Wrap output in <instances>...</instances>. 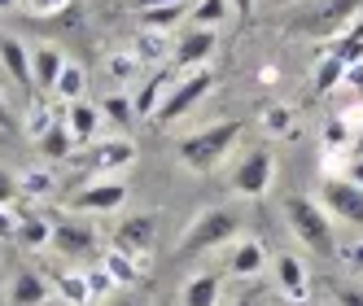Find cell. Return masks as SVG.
<instances>
[{
    "label": "cell",
    "instance_id": "1",
    "mask_svg": "<svg viewBox=\"0 0 363 306\" xmlns=\"http://www.w3.org/2000/svg\"><path fill=\"white\" fill-rule=\"evenodd\" d=\"M237 136H241V123L232 118V123H215V127H206V132H197V136H189V140H179V162H184L189 171H215L219 162H223V153L237 144Z\"/></svg>",
    "mask_w": 363,
    "mask_h": 306
},
{
    "label": "cell",
    "instance_id": "2",
    "mask_svg": "<svg viewBox=\"0 0 363 306\" xmlns=\"http://www.w3.org/2000/svg\"><path fill=\"white\" fill-rule=\"evenodd\" d=\"M284 219H289V227L298 232V241L306 249H315L320 259H333V254H337V245H333V223L320 210V201H311V197H284Z\"/></svg>",
    "mask_w": 363,
    "mask_h": 306
},
{
    "label": "cell",
    "instance_id": "3",
    "mask_svg": "<svg viewBox=\"0 0 363 306\" xmlns=\"http://www.w3.org/2000/svg\"><path fill=\"white\" fill-rule=\"evenodd\" d=\"M354 13H363V0H315L311 9H302L294 18V31L311 35V40H324V35H337L346 31Z\"/></svg>",
    "mask_w": 363,
    "mask_h": 306
},
{
    "label": "cell",
    "instance_id": "4",
    "mask_svg": "<svg viewBox=\"0 0 363 306\" xmlns=\"http://www.w3.org/2000/svg\"><path fill=\"white\" fill-rule=\"evenodd\" d=\"M237 227L241 223H237V215H232V210H201L189 223V232H184V241H179V249H184V254H206V249L232 241V237H237Z\"/></svg>",
    "mask_w": 363,
    "mask_h": 306
},
{
    "label": "cell",
    "instance_id": "5",
    "mask_svg": "<svg viewBox=\"0 0 363 306\" xmlns=\"http://www.w3.org/2000/svg\"><path fill=\"white\" fill-rule=\"evenodd\" d=\"M211 88H215V74L206 70V66H201V70H193L189 79L171 84V92L162 96V106L153 110V123H158V127H167L171 118H179L184 110H193V106H197V101H201L206 92H211Z\"/></svg>",
    "mask_w": 363,
    "mask_h": 306
},
{
    "label": "cell",
    "instance_id": "6",
    "mask_svg": "<svg viewBox=\"0 0 363 306\" xmlns=\"http://www.w3.org/2000/svg\"><path fill=\"white\" fill-rule=\"evenodd\" d=\"M70 206L79 210V215H114V210L127 206V184L123 180H96L84 193H74Z\"/></svg>",
    "mask_w": 363,
    "mask_h": 306
},
{
    "label": "cell",
    "instance_id": "7",
    "mask_svg": "<svg viewBox=\"0 0 363 306\" xmlns=\"http://www.w3.org/2000/svg\"><path fill=\"white\" fill-rule=\"evenodd\" d=\"M272 171H276L272 149H250V158L237 166V180H232V188H237L241 197H263V193L272 188Z\"/></svg>",
    "mask_w": 363,
    "mask_h": 306
},
{
    "label": "cell",
    "instance_id": "8",
    "mask_svg": "<svg viewBox=\"0 0 363 306\" xmlns=\"http://www.w3.org/2000/svg\"><path fill=\"white\" fill-rule=\"evenodd\" d=\"M153 241H158V215H132L114 227V245L123 254H132V259H145Z\"/></svg>",
    "mask_w": 363,
    "mask_h": 306
},
{
    "label": "cell",
    "instance_id": "9",
    "mask_svg": "<svg viewBox=\"0 0 363 306\" xmlns=\"http://www.w3.org/2000/svg\"><path fill=\"white\" fill-rule=\"evenodd\" d=\"M320 197H324V206H328L337 219L363 223V188H359V184H350V180H324Z\"/></svg>",
    "mask_w": 363,
    "mask_h": 306
},
{
    "label": "cell",
    "instance_id": "10",
    "mask_svg": "<svg viewBox=\"0 0 363 306\" xmlns=\"http://www.w3.org/2000/svg\"><path fill=\"white\" fill-rule=\"evenodd\" d=\"M92 171L101 175V180H114L118 171H127L136 162V144L132 140H106V144H96V153H92Z\"/></svg>",
    "mask_w": 363,
    "mask_h": 306
},
{
    "label": "cell",
    "instance_id": "11",
    "mask_svg": "<svg viewBox=\"0 0 363 306\" xmlns=\"http://www.w3.org/2000/svg\"><path fill=\"white\" fill-rule=\"evenodd\" d=\"M0 62H5L9 79H13L22 92H31V88H35V79H31V53H27V44H22V40L0 35Z\"/></svg>",
    "mask_w": 363,
    "mask_h": 306
},
{
    "label": "cell",
    "instance_id": "12",
    "mask_svg": "<svg viewBox=\"0 0 363 306\" xmlns=\"http://www.w3.org/2000/svg\"><path fill=\"white\" fill-rule=\"evenodd\" d=\"M62 66H66V57H62L57 44H40V48H31V79H35L40 88H53L57 74H62Z\"/></svg>",
    "mask_w": 363,
    "mask_h": 306
},
{
    "label": "cell",
    "instance_id": "13",
    "mask_svg": "<svg viewBox=\"0 0 363 306\" xmlns=\"http://www.w3.org/2000/svg\"><path fill=\"white\" fill-rule=\"evenodd\" d=\"M96 127H101V110L84 106V101H74L70 114H66V132H70L74 149H79V144H92V140H96Z\"/></svg>",
    "mask_w": 363,
    "mask_h": 306
},
{
    "label": "cell",
    "instance_id": "14",
    "mask_svg": "<svg viewBox=\"0 0 363 306\" xmlns=\"http://www.w3.org/2000/svg\"><path fill=\"white\" fill-rule=\"evenodd\" d=\"M211 53H215V31H193V35L179 40V48H175V70L201 66Z\"/></svg>",
    "mask_w": 363,
    "mask_h": 306
},
{
    "label": "cell",
    "instance_id": "15",
    "mask_svg": "<svg viewBox=\"0 0 363 306\" xmlns=\"http://www.w3.org/2000/svg\"><path fill=\"white\" fill-rule=\"evenodd\" d=\"M53 245L62 259H84V254L92 249V232L84 223H57L53 227Z\"/></svg>",
    "mask_w": 363,
    "mask_h": 306
},
{
    "label": "cell",
    "instance_id": "16",
    "mask_svg": "<svg viewBox=\"0 0 363 306\" xmlns=\"http://www.w3.org/2000/svg\"><path fill=\"white\" fill-rule=\"evenodd\" d=\"M171 92V70H162V74H153V79L132 96V114H140V118H153V110L162 106V96Z\"/></svg>",
    "mask_w": 363,
    "mask_h": 306
},
{
    "label": "cell",
    "instance_id": "17",
    "mask_svg": "<svg viewBox=\"0 0 363 306\" xmlns=\"http://www.w3.org/2000/svg\"><path fill=\"white\" fill-rule=\"evenodd\" d=\"M219 293H223V280L215 271H201L184 285V306H219Z\"/></svg>",
    "mask_w": 363,
    "mask_h": 306
},
{
    "label": "cell",
    "instance_id": "18",
    "mask_svg": "<svg viewBox=\"0 0 363 306\" xmlns=\"http://www.w3.org/2000/svg\"><path fill=\"white\" fill-rule=\"evenodd\" d=\"M267 267V254H263V245L258 241H241L237 249H232V259H228V271L232 276H258Z\"/></svg>",
    "mask_w": 363,
    "mask_h": 306
},
{
    "label": "cell",
    "instance_id": "19",
    "mask_svg": "<svg viewBox=\"0 0 363 306\" xmlns=\"http://www.w3.org/2000/svg\"><path fill=\"white\" fill-rule=\"evenodd\" d=\"M276 280H280L284 298H306V271H302V263L294 254H280L276 259Z\"/></svg>",
    "mask_w": 363,
    "mask_h": 306
},
{
    "label": "cell",
    "instance_id": "20",
    "mask_svg": "<svg viewBox=\"0 0 363 306\" xmlns=\"http://www.w3.org/2000/svg\"><path fill=\"white\" fill-rule=\"evenodd\" d=\"M48 302V280L35 271H22L13 280V306H44Z\"/></svg>",
    "mask_w": 363,
    "mask_h": 306
},
{
    "label": "cell",
    "instance_id": "21",
    "mask_svg": "<svg viewBox=\"0 0 363 306\" xmlns=\"http://www.w3.org/2000/svg\"><path fill=\"white\" fill-rule=\"evenodd\" d=\"M342 74H346V62L333 57V53H324V57L315 62V70H311V88L324 96V92H333L337 84H342Z\"/></svg>",
    "mask_w": 363,
    "mask_h": 306
},
{
    "label": "cell",
    "instance_id": "22",
    "mask_svg": "<svg viewBox=\"0 0 363 306\" xmlns=\"http://www.w3.org/2000/svg\"><path fill=\"white\" fill-rule=\"evenodd\" d=\"M101 263H106V271L114 276V285H118V289H123V285H136V280H140V267H136V259H132V254H123L118 245H110V254H106Z\"/></svg>",
    "mask_w": 363,
    "mask_h": 306
},
{
    "label": "cell",
    "instance_id": "23",
    "mask_svg": "<svg viewBox=\"0 0 363 306\" xmlns=\"http://www.w3.org/2000/svg\"><path fill=\"white\" fill-rule=\"evenodd\" d=\"M179 18H189V5H153V9H140L145 31H171Z\"/></svg>",
    "mask_w": 363,
    "mask_h": 306
},
{
    "label": "cell",
    "instance_id": "24",
    "mask_svg": "<svg viewBox=\"0 0 363 306\" xmlns=\"http://www.w3.org/2000/svg\"><path fill=\"white\" fill-rule=\"evenodd\" d=\"M53 289H57V298H62V302H70V306H88V302H92V293H88V280H84V276L57 271V276H53Z\"/></svg>",
    "mask_w": 363,
    "mask_h": 306
},
{
    "label": "cell",
    "instance_id": "25",
    "mask_svg": "<svg viewBox=\"0 0 363 306\" xmlns=\"http://www.w3.org/2000/svg\"><path fill=\"white\" fill-rule=\"evenodd\" d=\"M84 84H88V79H84V66L66 62V66H62V74H57V84H53V92L74 106V101H79V92H84Z\"/></svg>",
    "mask_w": 363,
    "mask_h": 306
},
{
    "label": "cell",
    "instance_id": "26",
    "mask_svg": "<svg viewBox=\"0 0 363 306\" xmlns=\"http://www.w3.org/2000/svg\"><path fill=\"white\" fill-rule=\"evenodd\" d=\"M35 144H40V153H44V158H66V153L74 149V140H70V132H66V123H57L53 132H44Z\"/></svg>",
    "mask_w": 363,
    "mask_h": 306
},
{
    "label": "cell",
    "instance_id": "27",
    "mask_svg": "<svg viewBox=\"0 0 363 306\" xmlns=\"http://www.w3.org/2000/svg\"><path fill=\"white\" fill-rule=\"evenodd\" d=\"M106 70H110V79L132 84L136 74H140V57H136V53H110V57H106Z\"/></svg>",
    "mask_w": 363,
    "mask_h": 306
},
{
    "label": "cell",
    "instance_id": "28",
    "mask_svg": "<svg viewBox=\"0 0 363 306\" xmlns=\"http://www.w3.org/2000/svg\"><path fill=\"white\" fill-rule=\"evenodd\" d=\"M223 13H228L223 0H197V9H193L189 18L197 22V31H215L219 22H223Z\"/></svg>",
    "mask_w": 363,
    "mask_h": 306
},
{
    "label": "cell",
    "instance_id": "29",
    "mask_svg": "<svg viewBox=\"0 0 363 306\" xmlns=\"http://www.w3.org/2000/svg\"><path fill=\"white\" fill-rule=\"evenodd\" d=\"M18 237H22V245H27V249H44L48 241H53V227H48L44 219H22L18 223Z\"/></svg>",
    "mask_w": 363,
    "mask_h": 306
},
{
    "label": "cell",
    "instance_id": "30",
    "mask_svg": "<svg viewBox=\"0 0 363 306\" xmlns=\"http://www.w3.org/2000/svg\"><path fill=\"white\" fill-rule=\"evenodd\" d=\"M132 53L140 57V66H145V62H162V57H167V40H162V31H140V40H136Z\"/></svg>",
    "mask_w": 363,
    "mask_h": 306
},
{
    "label": "cell",
    "instance_id": "31",
    "mask_svg": "<svg viewBox=\"0 0 363 306\" xmlns=\"http://www.w3.org/2000/svg\"><path fill=\"white\" fill-rule=\"evenodd\" d=\"M18 193H27V197H44V193H53V175L48 171H27L18 180Z\"/></svg>",
    "mask_w": 363,
    "mask_h": 306
},
{
    "label": "cell",
    "instance_id": "32",
    "mask_svg": "<svg viewBox=\"0 0 363 306\" xmlns=\"http://www.w3.org/2000/svg\"><path fill=\"white\" fill-rule=\"evenodd\" d=\"M263 127H267L272 136L289 132V127H294V110H289V106H267V110H263Z\"/></svg>",
    "mask_w": 363,
    "mask_h": 306
},
{
    "label": "cell",
    "instance_id": "33",
    "mask_svg": "<svg viewBox=\"0 0 363 306\" xmlns=\"http://www.w3.org/2000/svg\"><path fill=\"white\" fill-rule=\"evenodd\" d=\"M53 127H57L53 114H48L44 106H31V114H27V136H31V140H40L44 132H53Z\"/></svg>",
    "mask_w": 363,
    "mask_h": 306
},
{
    "label": "cell",
    "instance_id": "34",
    "mask_svg": "<svg viewBox=\"0 0 363 306\" xmlns=\"http://www.w3.org/2000/svg\"><path fill=\"white\" fill-rule=\"evenodd\" d=\"M84 280H88V293H92V298H101V293H114V289H118V285H114V276L106 271V263H101V267H92Z\"/></svg>",
    "mask_w": 363,
    "mask_h": 306
},
{
    "label": "cell",
    "instance_id": "35",
    "mask_svg": "<svg viewBox=\"0 0 363 306\" xmlns=\"http://www.w3.org/2000/svg\"><path fill=\"white\" fill-rule=\"evenodd\" d=\"M328 53H333V57H342L346 66H354V62H363V40H350V35H342V40H337V44L328 48Z\"/></svg>",
    "mask_w": 363,
    "mask_h": 306
},
{
    "label": "cell",
    "instance_id": "36",
    "mask_svg": "<svg viewBox=\"0 0 363 306\" xmlns=\"http://www.w3.org/2000/svg\"><path fill=\"white\" fill-rule=\"evenodd\" d=\"M101 114H106L110 123H127V118H132V101H127V96H106V101H101Z\"/></svg>",
    "mask_w": 363,
    "mask_h": 306
},
{
    "label": "cell",
    "instance_id": "37",
    "mask_svg": "<svg viewBox=\"0 0 363 306\" xmlns=\"http://www.w3.org/2000/svg\"><path fill=\"white\" fill-rule=\"evenodd\" d=\"M27 9L35 18H57L62 9H70V0H27Z\"/></svg>",
    "mask_w": 363,
    "mask_h": 306
},
{
    "label": "cell",
    "instance_id": "38",
    "mask_svg": "<svg viewBox=\"0 0 363 306\" xmlns=\"http://www.w3.org/2000/svg\"><path fill=\"white\" fill-rule=\"evenodd\" d=\"M324 140H328L333 149H342V144L350 140V127H346V118H333V123L324 127Z\"/></svg>",
    "mask_w": 363,
    "mask_h": 306
},
{
    "label": "cell",
    "instance_id": "39",
    "mask_svg": "<svg viewBox=\"0 0 363 306\" xmlns=\"http://www.w3.org/2000/svg\"><path fill=\"white\" fill-rule=\"evenodd\" d=\"M13 197H18V180H13V175H5V171H0V206H9Z\"/></svg>",
    "mask_w": 363,
    "mask_h": 306
},
{
    "label": "cell",
    "instance_id": "40",
    "mask_svg": "<svg viewBox=\"0 0 363 306\" xmlns=\"http://www.w3.org/2000/svg\"><path fill=\"white\" fill-rule=\"evenodd\" d=\"M18 223H22V219H13L9 206H0V237H18Z\"/></svg>",
    "mask_w": 363,
    "mask_h": 306
},
{
    "label": "cell",
    "instance_id": "41",
    "mask_svg": "<svg viewBox=\"0 0 363 306\" xmlns=\"http://www.w3.org/2000/svg\"><path fill=\"white\" fill-rule=\"evenodd\" d=\"M346 263H350V271H359V276H363V241H354V245L346 249Z\"/></svg>",
    "mask_w": 363,
    "mask_h": 306
},
{
    "label": "cell",
    "instance_id": "42",
    "mask_svg": "<svg viewBox=\"0 0 363 306\" xmlns=\"http://www.w3.org/2000/svg\"><path fill=\"white\" fill-rule=\"evenodd\" d=\"M342 84H350V88H363V62L346 66V74H342Z\"/></svg>",
    "mask_w": 363,
    "mask_h": 306
},
{
    "label": "cell",
    "instance_id": "43",
    "mask_svg": "<svg viewBox=\"0 0 363 306\" xmlns=\"http://www.w3.org/2000/svg\"><path fill=\"white\" fill-rule=\"evenodd\" d=\"M337 306H363V293L359 289H337Z\"/></svg>",
    "mask_w": 363,
    "mask_h": 306
},
{
    "label": "cell",
    "instance_id": "44",
    "mask_svg": "<svg viewBox=\"0 0 363 306\" xmlns=\"http://www.w3.org/2000/svg\"><path fill=\"white\" fill-rule=\"evenodd\" d=\"M346 180H350V184H359V188H363V158H354V162H350V166H346Z\"/></svg>",
    "mask_w": 363,
    "mask_h": 306
},
{
    "label": "cell",
    "instance_id": "45",
    "mask_svg": "<svg viewBox=\"0 0 363 306\" xmlns=\"http://www.w3.org/2000/svg\"><path fill=\"white\" fill-rule=\"evenodd\" d=\"M346 35H350V40H363V13H359V18L350 22V27H346Z\"/></svg>",
    "mask_w": 363,
    "mask_h": 306
},
{
    "label": "cell",
    "instance_id": "46",
    "mask_svg": "<svg viewBox=\"0 0 363 306\" xmlns=\"http://www.w3.org/2000/svg\"><path fill=\"white\" fill-rule=\"evenodd\" d=\"M153 5H189V0H140V9H153Z\"/></svg>",
    "mask_w": 363,
    "mask_h": 306
},
{
    "label": "cell",
    "instance_id": "47",
    "mask_svg": "<svg viewBox=\"0 0 363 306\" xmlns=\"http://www.w3.org/2000/svg\"><path fill=\"white\" fill-rule=\"evenodd\" d=\"M232 5H237V13H241V18H250V13H254V0H232Z\"/></svg>",
    "mask_w": 363,
    "mask_h": 306
},
{
    "label": "cell",
    "instance_id": "48",
    "mask_svg": "<svg viewBox=\"0 0 363 306\" xmlns=\"http://www.w3.org/2000/svg\"><path fill=\"white\" fill-rule=\"evenodd\" d=\"M13 123V114H9V106H5V96H0V127H9Z\"/></svg>",
    "mask_w": 363,
    "mask_h": 306
},
{
    "label": "cell",
    "instance_id": "49",
    "mask_svg": "<svg viewBox=\"0 0 363 306\" xmlns=\"http://www.w3.org/2000/svg\"><path fill=\"white\" fill-rule=\"evenodd\" d=\"M280 306H306V298H284Z\"/></svg>",
    "mask_w": 363,
    "mask_h": 306
},
{
    "label": "cell",
    "instance_id": "50",
    "mask_svg": "<svg viewBox=\"0 0 363 306\" xmlns=\"http://www.w3.org/2000/svg\"><path fill=\"white\" fill-rule=\"evenodd\" d=\"M354 158H363V132L354 136Z\"/></svg>",
    "mask_w": 363,
    "mask_h": 306
},
{
    "label": "cell",
    "instance_id": "51",
    "mask_svg": "<svg viewBox=\"0 0 363 306\" xmlns=\"http://www.w3.org/2000/svg\"><path fill=\"white\" fill-rule=\"evenodd\" d=\"M13 5H18V0H0V13H9Z\"/></svg>",
    "mask_w": 363,
    "mask_h": 306
},
{
    "label": "cell",
    "instance_id": "52",
    "mask_svg": "<svg viewBox=\"0 0 363 306\" xmlns=\"http://www.w3.org/2000/svg\"><path fill=\"white\" fill-rule=\"evenodd\" d=\"M237 306H254V302H250V298H241V302H237Z\"/></svg>",
    "mask_w": 363,
    "mask_h": 306
},
{
    "label": "cell",
    "instance_id": "53",
    "mask_svg": "<svg viewBox=\"0 0 363 306\" xmlns=\"http://www.w3.org/2000/svg\"><path fill=\"white\" fill-rule=\"evenodd\" d=\"M118 306H132V302H118Z\"/></svg>",
    "mask_w": 363,
    "mask_h": 306
}]
</instances>
